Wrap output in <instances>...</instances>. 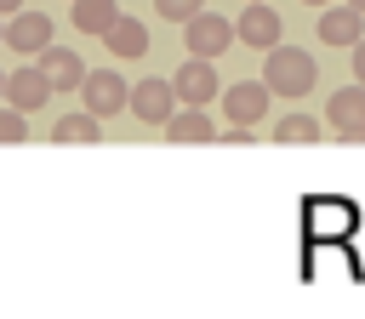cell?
<instances>
[{
	"label": "cell",
	"mask_w": 365,
	"mask_h": 319,
	"mask_svg": "<svg viewBox=\"0 0 365 319\" xmlns=\"http://www.w3.org/2000/svg\"><path fill=\"white\" fill-rule=\"evenodd\" d=\"M348 6H359V11H365V0H348Z\"/></svg>",
	"instance_id": "26"
},
{
	"label": "cell",
	"mask_w": 365,
	"mask_h": 319,
	"mask_svg": "<svg viewBox=\"0 0 365 319\" xmlns=\"http://www.w3.org/2000/svg\"><path fill=\"white\" fill-rule=\"evenodd\" d=\"M194 11H205V0H154V17L165 23H188Z\"/></svg>",
	"instance_id": "20"
},
{
	"label": "cell",
	"mask_w": 365,
	"mask_h": 319,
	"mask_svg": "<svg viewBox=\"0 0 365 319\" xmlns=\"http://www.w3.org/2000/svg\"><path fill=\"white\" fill-rule=\"evenodd\" d=\"M51 97H57V91H51V80H46L40 63H17V68L6 74V103H11V108L34 114V108H46Z\"/></svg>",
	"instance_id": "7"
},
{
	"label": "cell",
	"mask_w": 365,
	"mask_h": 319,
	"mask_svg": "<svg viewBox=\"0 0 365 319\" xmlns=\"http://www.w3.org/2000/svg\"><path fill=\"white\" fill-rule=\"evenodd\" d=\"M348 63H354V80H359V85H365V34H359V40H354V46H348Z\"/></svg>",
	"instance_id": "21"
},
{
	"label": "cell",
	"mask_w": 365,
	"mask_h": 319,
	"mask_svg": "<svg viewBox=\"0 0 365 319\" xmlns=\"http://www.w3.org/2000/svg\"><path fill=\"white\" fill-rule=\"evenodd\" d=\"M0 103H6V74H0Z\"/></svg>",
	"instance_id": "25"
},
{
	"label": "cell",
	"mask_w": 365,
	"mask_h": 319,
	"mask_svg": "<svg viewBox=\"0 0 365 319\" xmlns=\"http://www.w3.org/2000/svg\"><path fill=\"white\" fill-rule=\"evenodd\" d=\"M0 46H6V17H0Z\"/></svg>",
	"instance_id": "23"
},
{
	"label": "cell",
	"mask_w": 365,
	"mask_h": 319,
	"mask_svg": "<svg viewBox=\"0 0 365 319\" xmlns=\"http://www.w3.org/2000/svg\"><path fill=\"white\" fill-rule=\"evenodd\" d=\"M120 17V0H68V23L80 28V34H108V23Z\"/></svg>",
	"instance_id": "16"
},
{
	"label": "cell",
	"mask_w": 365,
	"mask_h": 319,
	"mask_svg": "<svg viewBox=\"0 0 365 319\" xmlns=\"http://www.w3.org/2000/svg\"><path fill=\"white\" fill-rule=\"evenodd\" d=\"M319 137V120L314 114H285L274 120V142H314Z\"/></svg>",
	"instance_id": "18"
},
{
	"label": "cell",
	"mask_w": 365,
	"mask_h": 319,
	"mask_svg": "<svg viewBox=\"0 0 365 319\" xmlns=\"http://www.w3.org/2000/svg\"><path fill=\"white\" fill-rule=\"evenodd\" d=\"M97 137H103V120L91 108H68L51 120V142H97Z\"/></svg>",
	"instance_id": "17"
},
{
	"label": "cell",
	"mask_w": 365,
	"mask_h": 319,
	"mask_svg": "<svg viewBox=\"0 0 365 319\" xmlns=\"http://www.w3.org/2000/svg\"><path fill=\"white\" fill-rule=\"evenodd\" d=\"M354 222H359V211L348 199H314L308 205V228L314 234H354Z\"/></svg>",
	"instance_id": "15"
},
{
	"label": "cell",
	"mask_w": 365,
	"mask_h": 319,
	"mask_svg": "<svg viewBox=\"0 0 365 319\" xmlns=\"http://www.w3.org/2000/svg\"><path fill=\"white\" fill-rule=\"evenodd\" d=\"M268 103H274V91H268L262 80H240V85H228V91H222L228 125H257V120L268 114Z\"/></svg>",
	"instance_id": "11"
},
{
	"label": "cell",
	"mask_w": 365,
	"mask_h": 319,
	"mask_svg": "<svg viewBox=\"0 0 365 319\" xmlns=\"http://www.w3.org/2000/svg\"><path fill=\"white\" fill-rule=\"evenodd\" d=\"M302 6H331V0H302Z\"/></svg>",
	"instance_id": "24"
},
{
	"label": "cell",
	"mask_w": 365,
	"mask_h": 319,
	"mask_svg": "<svg viewBox=\"0 0 365 319\" xmlns=\"http://www.w3.org/2000/svg\"><path fill=\"white\" fill-rule=\"evenodd\" d=\"M23 137H29V114L0 103V142H23Z\"/></svg>",
	"instance_id": "19"
},
{
	"label": "cell",
	"mask_w": 365,
	"mask_h": 319,
	"mask_svg": "<svg viewBox=\"0 0 365 319\" xmlns=\"http://www.w3.org/2000/svg\"><path fill=\"white\" fill-rule=\"evenodd\" d=\"M314 28H319V46H336V51H348L359 34H365V11L359 6H319V17H314Z\"/></svg>",
	"instance_id": "8"
},
{
	"label": "cell",
	"mask_w": 365,
	"mask_h": 319,
	"mask_svg": "<svg viewBox=\"0 0 365 319\" xmlns=\"http://www.w3.org/2000/svg\"><path fill=\"white\" fill-rule=\"evenodd\" d=\"M6 46H11L17 57H40V51L51 46V17H46V11H29V6L11 11V17H6Z\"/></svg>",
	"instance_id": "9"
},
{
	"label": "cell",
	"mask_w": 365,
	"mask_h": 319,
	"mask_svg": "<svg viewBox=\"0 0 365 319\" xmlns=\"http://www.w3.org/2000/svg\"><path fill=\"white\" fill-rule=\"evenodd\" d=\"M125 108H131L143 125H165V120L177 114V85H171V80H137Z\"/></svg>",
	"instance_id": "10"
},
{
	"label": "cell",
	"mask_w": 365,
	"mask_h": 319,
	"mask_svg": "<svg viewBox=\"0 0 365 319\" xmlns=\"http://www.w3.org/2000/svg\"><path fill=\"white\" fill-rule=\"evenodd\" d=\"M182 46H188V57H222L228 46H234V23L228 17H217V11H194L188 23H182Z\"/></svg>",
	"instance_id": "2"
},
{
	"label": "cell",
	"mask_w": 365,
	"mask_h": 319,
	"mask_svg": "<svg viewBox=\"0 0 365 319\" xmlns=\"http://www.w3.org/2000/svg\"><path fill=\"white\" fill-rule=\"evenodd\" d=\"M160 131H165L171 142H211V137H217V120H211L205 108H188V103H177V114H171Z\"/></svg>",
	"instance_id": "14"
},
{
	"label": "cell",
	"mask_w": 365,
	"mask_h": 319,
	"mask_svg": "<svg viewBox=\"0 0 365 319\" xmlns=\"http://www.w3.org/2000/svg\"><path fill=\"white\" fill-rule=\"evenodd\" d=\"M40 68H46V80H51V91H80V80H86L80 51H68V46H57V40L40 51Z\"/></svg>",
	"instance_id": "13"
},
{
	"label": "cell",
	"mask_w": 365,
	"mask_h": 319,
	"mask_svg": "<svg viewBox=\"0 0 365 319\" xmlns=\"http://www.w3.org/2000/svg\"><path fill=\"white\" fill-rule=\"evenodd\" d=\"M11 11H23V0H0V17H11Z\"/></svg>",
	"instance_id": "22"
},
{
	"label": "cell",
	"mask_w": 365,
	"mask_h": 319,
	"mask_svg": "<svg viewBox=\"0 0 365 319\" xmlns=\"http://www.w3.org/2000/svg\"><path fill=\"white\" fill-rule=\"evenodd\" d=\"M103 46H108V57L114 63H137V57H148V23L143 17H114L108 23V34H103Z\"/></svg>",
	"instance_id": "12"
},
{
	"label": "cell",
	"mask_w": 365,
	"mask_h": 319,
	"mask_svg": "<svg viewBox=\"0 0 365 319\" xmlns=\"http://www.w3.org/2000/svg\"><path fill=\"white\" fill-rule=\"evenodd\" d=\"M325 125H331L336 137H348V142H365V85H359V80L342 85V91H331Z\"/></svg>",
	"instance_id": "6"
},
{
	"label": "cell",
	"mask_w": 365,
	"mask_h": 319,
	"mask_svg": "<svg viewBox=\"0 0 365 319\" xmlns=\"http://www.w3.org/2000/svg\"><path fill=\"white\" fill-rule=\"evenodd\" d=\"M131 103V85L114 74V68H86V80H80V108H91L97 120H108V114H120Z\"/></svg>",
	"instance_id": "3"
},
{
	"label": "cell",
	"mask_w": 365,
	"mask_h": 319,
	"mask_svg": "<svg viewBox=\"0 0 365 319\" xmlns=\"http://www.w3.org/2000/svg\"><path fill=\"white\" fill-rule=\"evenodd\" d=\"M171 85H177V103H188V108H211V103L222 97V80H217L211 57H188V63L171 74Z\"/></svg>",
	"instance_id": "5"
},
{
	"label": "cell",
	"mask_w": 365,
	"mask_h": 319,
	"mask_svg": "<svg viewBox=\"0 0 365 319\" xmlns=\"http://www.w3.org/2000/svg\"><path fill=\"white\" fill-rule=\"evenodd\" d=\"M268 63H262V85L274 91V97H308L314 91V80H319V63L302 51V46H268L262 51Z\"/></svg>",
	"instance_id": "1"
},
{
	"label": "cell",
	"mask_w": 365,
	"mask_h": 319,
	"mask_svg": "<svg viewBox=\"0 0 365 319\" xmlns=\"http://www.w3.org/2000/svg\"><path fill=\"white\" fill-rule=\"evenodd\" d=\"M279 34H285V23H279V11H274L268 0H245V11L234 17V40H240V46H251V51L279 46Z\"/></svg>",
	"instance_id": "4"
}]
</instances>
